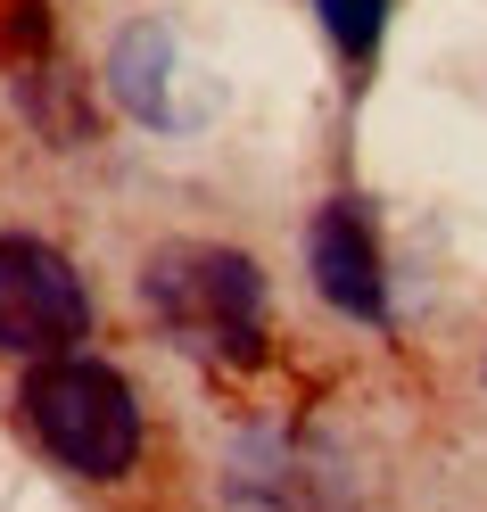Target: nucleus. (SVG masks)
<instances>
[{
  "label": "nucleus",
  "mask_w": 487,
  "mask_h": 512,
  "mask_svg": "<svg viewBox=\"0 0 487 512\" xmlns=\"http://www.w3.org/2000/svg\"><path fill=\"white\" fill-rule=\"evenodd\" d=\"M141 306L157 314L182 356L207 364H256L265 356V273L240 248L215 240H174L141 265Z\"/></svg>",
  "instance_id": "nucleus-1"
},
{
  "label": "nucleus",
  "mask_w": 487,
  "mask_h": 512,
  "mask_svg": "<svg viewBox=\"0 0 487 512\" xmlns=\"http://www.w3.org/2000/svg\"><path fill=\"white\" fill-rule=\"evenodd\" d=\"M17 413H25V430H34V446L75 479H124L141 463V405L124 389V372H108L100 356H83V347L25 372Z\"/></svg>",
  "instance_id": "nucleus-2"
},
{
  "label": "nucleus",
  "mask_w": 487,
  "mask_h": 512,
  "mask_svg": "<svg viewBox=\"0 0 487 512\" xmlns=\"http://www.w3.org/2000/svg\"><path fill=\"white\" fill-rule=\"evenodd\" d=\"M91 339V290L83 273L34 232H0V356L50 364Z\"/></svg>",
  "instance_id": "nucleus-3"
},
{
  "label": "nucleus",
  "mask_w": 487,
  "mask_h": 512,
  "mask_svg": "<svg viewBox=\"0 0 487 512\" xmlns=\"http://www.w3.org/2000/svg\"><path fill=\"white\" fill-rule=\"evenodd\" d=\"M306 273L322 306H339L347 323H372L388 331V273H380V240H372V215L355 199H331L306 232Z\"/></svg>",
  "instance_id": "nucleus-4"
},
{
  "label": "nucleus",
  "mask_w": 487,
  "mask_h": 512,
  "mask_svg": "<svg viewBox=\"0 0 487 512\" xmlns=\"http://www.w3.org/2000/svg\"><path fill=\"white\" fill-rule=\"evenodd\" d=\"M166 58H174V34L166 25H133V34L116 42V91L133 100L141 116L174 124V100H166Z\"/></svg>",
  "instance_id": "nucleus-5"
},
{
  "label": "nucleus",
  "mask_w": 487,
  "mask_h": 512,
  "mask_svg": "<svg viewBox=\"0 0 487 512\" xmlns=\"http://www.w3.org/2000/svg\"><path fill=\"white\" fill-rule=\"evenodd\" d=\"M322 25H331V42L347 58H372L380 50V25H388V0H314Z\"/></svg>",
  "instance_id": "nucleus-6"
}]
</instances>
